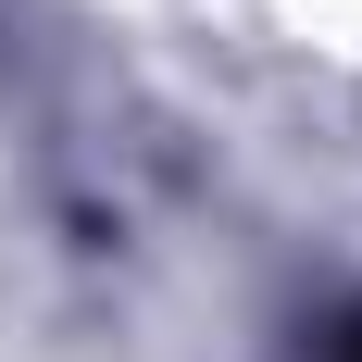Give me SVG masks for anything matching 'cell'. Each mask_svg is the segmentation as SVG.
<instances>
[{"instance_id": "6da1fadb", "label": "cell", "mask_w": 362, "mask_h": 362, "mask_svg": "<svg viewBox=\"0 0 362 362\" xmlns=\"http://www.w3.org/2000/svg\"><path fill=\"white\" fill-rule=\"evenodd\" d=\"M350 362H362V337H350Z\"/></svg>"}]
</instances>
